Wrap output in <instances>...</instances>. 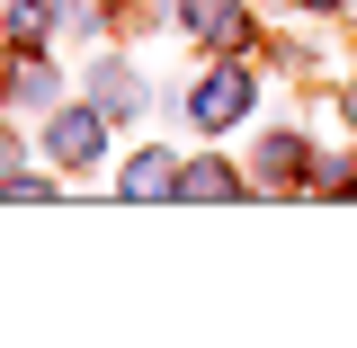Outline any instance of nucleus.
Wrapping results in <instances>:
<instances>
[{
  "instance_id": "f257e3e1",
  "label": "nucleus",
  "mask_w": 357,
  "mask_h": 348,
  "mask_svg": "<svg viewBox=\"0 0 357 348\" xmlns=\"http://www.w3.org/2000/svg\"><path fill=\"white\" fill-rule=\"evenodd\" d=\"M54 152H63V161H89V152H98V126H89V116H63V126H54Z\"/></svg>"
},
{
  "instance_id": "f03ea898",
  "label": "nucleus",
  "mask_w": 357,
  "mask_h": 348,
  "mask_svg": "<svg viewBox=\"0 0 357 348\" xmlns=\"http://www.w3.org/2000/svg\"><path fill=\"white\" fill-rule=\"evenodd\" d=\"M241 89H250V81H215V89H197V116H206V126H223V116L241 107Z\"/></svg>"
}]
</instances>
